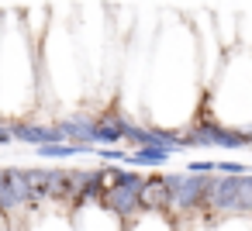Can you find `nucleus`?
Returning a JSON list of instances; mask_svg holds the SVG:
<instances>
[{"mask_svg": "<svg viewBox=\"0 0 252 231\" xmlns=\"http://www.w3.org/2000/svg\"><path fill=\"white\" fill-rule=\"evenodd\" d=\"M204 107V76L197 59V38L187 18H169L159 25L142 90V124L166 135H183Z\"/></svg>", "mask_w": 252, "mask_h": 231, "instance_id": "obj_1", "label": "nucleus"}, {"mask_svg": "<svg viewBox=\"0 0 252 231\" xmlns=\"http://www.w3.org/2000/svg\"><path fill=\"white\" fill-rule=\"evenodd\" d=\"M38 38L25 28L18 11L0 14V121L21 124L38 114L42 104V69Z\"/></svg>", "mask_w": 252, "mask_h": 231, "instance_id": "obj_2", "label": "nucleus"}, {"mask_svg": "<svg viewBox=\"0 0 252 231\" xmlns=\"http://www.w3.org/2000/svg\"><path fill=\"white\" fill-rule=\"evenodd\" d=\"M200 117L249 138L252 145V45L238 42L235 49H228L218 76L204 93Z\"/></svg>", "mask_w": 252, "mask_h": 231, "instance_id": "obj_3", "label": "nucleus"}, {"mask_svg": "<svg viewBox=\"0 0 252 231\" xmlns=\"http://www.w3.org/2000/svg\"><path fill=\"white\" fill-rule=\"evenodd\" d=\"M73 221H76V231H128V221L114 214L97 193L83 197L73 207Z\"/></svg>", "mask_w": 252, "mask_h": 231, "instance_id": "obj_4", "label": "nucleus"}, {"mask_svg": "<svg viewBox=\"0 0 252 231\" xmlns=\"http://www.w3.org/2000/svg\"><path fill=\"white\" fill-rule=\"evenodd\" d=\"M18 224H21V231H76L73 207L56 203V200H38Z\"/></svg>", "mask_w": 252, "mask_h": 231, "instance_id": "obj_5", "label": "nucleus"}, {"mask_svg": "<svg viewBox=\"0 0 252 231\" xmlns=\"http://www.w3.org/2000/svg\"><path fill=\"white\" fill-rule=\"evenodd\" d=\"M169 176H142L138 183V207L142 210H156L166 214L169 210Z\"/></svg>", "mask_w": 252, "mask_h": 231, "instance_id": "obj_6", "label": "nucleus"}, {"mask_svg": "<svg viewBox=\"0 0 252 231\" xmlns=\"http://www.w3.org/2000/svg\"><path fill=\"white\" fill-rule=\"evenodd\" d=\"M128 231H176L169 214H156V210H142L138 217L128 221Z\"/></svg>", "mask_w": 252, "mask_h": 231, "instance_id": "obj_7", "label": "nucleus"}, {"mask_svg": "<svg viewBox=\"0 0 252 231\" xmlns=\"http://www.w3.org/2000/svg\"><path fill=\"white\" fill-rule=\"evenodd\" d=\"M207 231H252V214H221V217H211Z\"/></svg>", "mask_w": 252, "mask_h": 231, "instance_id": "obj_8", "label": "nucleus"}]
</instances>
